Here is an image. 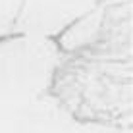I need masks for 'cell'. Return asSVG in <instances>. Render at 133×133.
I'll list each match as a JSON object with an SVG mask.
<instances>
[]
</instances>
